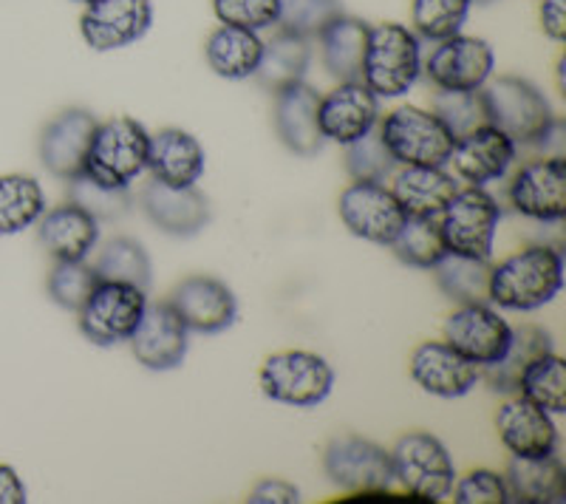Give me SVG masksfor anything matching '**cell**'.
<instances>
[{
    "instance_id": "cell-1",
    "label": "cell",
    "mask_w": 566,
    "mask_h": 504,
    "mask_svg": "<svg viewBox=\"0 0 566 504\" xmlns=\"http://www.w3.org/2000/svg\"><path fill=\"white\" fill-rule=\"evenodd\" d=\"M564 286V255L549 244H530L490 270V304L533 312L549 304Z\"/></svg>"
},
{
    "instance_id": "cell-2",
    "label": "cell",
    "mask_w": 566,
    "mask_h": 504,
    "mask_svg": "<svg viewBox=\"0 0 566 504\" xmlns=\"http://www.w3.org/2000/svg\"><path fill=\"white\" fill-rule=\"evenodd\" d=\"M482 91L490 108V125L504 130L515 145H544L558 128L553 105L530 80L499 77Z\"/></svg>"
},
{
    "instance_id": "cell-3",
    "label": "cell",
    "mask_w": 566,
    "mask_h": 504,
    "mask_svg": "<svg viewBox=\"0 0 566 504\" xmlns=\"http://www.w3.org/2000/svg\"><path fill=\"white\" fill-rule=\"evenodd\" d=\"M422 72V49L419 38L402 23H380L368 34L363 80L377 97H402L417 83Z\"/></svg>"
},
{
    "instance_id": "cell-4",
    "label": "cell",
    "mask_w": 566,
    "mask_h": 504,
    "mask_svg": "<svg viewBox=\"0 0 566 504\" xmlns=\"http://www.w3.org/2000/svg\"><path fill=\"white\" fill-rule=\"evenodd\" d=\"M391 453L394 482L417 502H442L451 496L457 482V465L442 442L428 431H411L399 437Z\"/></svg>"
},
{
    "instance_id": "cell-5",
    "label": "cell",
    "mask_w": 566,
    "mask_h": 504,
    "mask_svg": "<svg viewBox=\"0 0 566 504\" xmlns=\"http://www.w3.org/2000/svg\"><path fill=\"white\" fill-rule=\"evenodd\" d=\"M261 391L270 400L295 408H315L332 395L335 369L315 351H277L261 366Z\"/></svg>"
},
{
    "instance_id": "cell-6",
    "label": "cell",
    "mask_w": 566,
    "mask_h": 504,
    "mask_svg": "<svg viewBox=\"0 0 566 504\" xmlns=\"http://www.w3.org/2000/svg\"><path fill=\"white\" fill-rule=\"evenodd\" d=\"M380 134L386 148L391 150L397 165H419V168H444L451 162L453 136L439 123L433 111L402 108L391 111L380 123Z\"/></svg>"
},
{
    "instance_id": "cell-7",
    "label": "cell",
    "mask_w": 566,
    "mask_h": 504,
    "mask_svg": "<svg viewBox=\"0 0 566 504\" xmlns=\"http://www.w3.org/2000/svg\"><path fill=\"white\" fill-rule=\"evenodd\" d=\"M148 148L150 134L136 119L114 117L94 130L85 170L105 185L128 188L148 168Z\"/></svg>"
},
{
    "instance_id": "cell-8",
    "label": "cell",
    "mask_w": 566,
    "mask_h": 504,
    "mask_svg": "<svg viewBox=\"0 0 566 504\" xmlns=\"http://www.w3.org/2000/svg\"><path fill=\"white\" fill-rule=\"evenodd\" d=\"M499 221H502V210L493 196L484 188L470 185L464 190L457 188L451 201L444 204L439 213V230H442L448 252L490 261Z\"/></svg>"
},
{
    "instance_id": "cell-9",
    "label": "cell",
    "mask_w": 566,
    "mask_h": 504,
    "mask_svg": "<svg viewBox=\"0 0 566 504\" xmlns=\"http://www.w3.org/2000/svg\"><path fill=\"white\" fill-rule=\"evenodd\" d=\"M148 306V292L130 284L99 281L88 301L80 306L77 321L85 340L94 346H116L134 335L142 312Z\"/></svg>"
},
{
    "instance_id": "cell-10",
    "label": "cell",
    "mask_w": 566,
    "mask_h": 504,
    "mask_svg": "<svg viewBox=\"0 0 566 504\" xmlns=\"http://www.w3.org/2000/svg\"><path fill=\"white\" fill-rule=\"evenodd\" d=\"M323 468H326V476L346 493L382 491L394 485L391 453L377 442L354 437V433L328 442Z\"/></svg>"
},
{
    "instance_id": "cell-11",
    "label": "cell",
    "mask_w": 566,
    "mask_h": 504,
    "mask_svg": "<svg viewBox=\"0 0 566 504\" xmlns=\"http://www.w3.org/2000/svg\"><path fill=\"white\" fill-rule=\"evenodd\" d=\"M340 219L348 233L371 244L388 246L399 227L406 224V210L399 208L391 188L377 181H352L340 193Z\"/></svg>"
},
{
    "instance_id": "cell-12",
    "label": "cell",
    "mask_w": 566,
    "mask_h": 504,
    "mask_svg": "<svg viewBox=\"0 0 566 504\" xmlns=\"http://www.w3.org/2000/svg\"><path fill=\"white\" fill-rule=\"evenodd\" d=\"M493 49L482 38L453 34L439 40L424 60V74L439 91H479L493 74Z\"/></svg>"
},
{
    "instance_id": "cell-13",
    "label": "cell",
    "mask_w": 566,
    "mask_h": 504,
    "mask_svg": "<svg viewBox=\"0 0 566 504\" xmlns=\"http://www.w3.org/2000/svg\"><path fill=\"white\" fill-rule=\"evenodd\" d=\"M150 23V0H91L80 18V32L94 52H116L145 38Z\"/></svg>"
},
{
    "instance_id": "cell-14",
    "label": "cell",
    "mask_w": 566,
    "mask_h": 504,
    "mask_svg": "<svg viewBox=\"0 0 566 504\" xmlns=\"http://www.w3.org/2000/svg\"><path fill=\"white\" fill-rule=\"evenodd\" d=\"M515 213L538 224H558L566 213V162L564 156L533 159L515 174L510 185Z\"/></svg>"
},
{
    "instance_id": "cell-15",
    "label": "cell",
    "mask_w": 566,
    "mask_h": 504,
    "mask_svg": "<svg viewBox=\"0 0 566 504\" xmlns=\"http://www.w3.org/2000/svg\"><path fill=\"white\" fill-rule=\"evenodd\" d=\"M513 326L504 321L490 304H464L444 321V343L453 346L479 369L495 363L507 351Z\"/></svg>"
},
{
    "instance_id": "cell-16",
    "label": "cell",
    "mask_w": 566,
    "mask_h": 504,
    "mask_svg": "<svg viewBox=\"0 0 566 504\" xmlns=\"http://www.w3.org/2000/svg\"><path fill=\"white\" fill-rule=\"evenodd\" d=\"M170 309L181 317L187 332L219 335L239 317V301L230 286L210 275H190L168 297Z\"/></svg>"
},
{
    "instance_id": "cell-17",
    "label": "cell",
    "mask_w": 566,
    "mask_h": 504,
    "mask_svg": "<svg viewBox=\"0 0 566 504\" xmlns=\"http://www.w3.org/2000/svg\"><path fill=\"white\" fill-rule=\"evenodd\" d=\"M97 117L85 108H65L40 134V162L57 179H74L88 165Z\"/></svg>"
},
{
    "instance_id": "cell-18",
    "label": "cell",
    "mask_w": 566,
    "mask_h": 504,
    "mask_svg": "<svg viewBox=\"0 0 566 504\" xmlns=\"http://www.w3.org/2000/svg\"><path fill=\"white\" fill-rule=\"evenodd\" d=\"M411 377L424 395L442 397V400H457L464 397L470 388L482 380V369L468 357L459 355L453 346L444 340L419 343L411 355Z\"/></svg>"
},
{
    "instance_id": "cell-19",
    "label": "cell",
    "mask_w": 566,
    "mask_h": 504,
    "mask_svg": "<svg viewBox=\"0 0 566 504\" xmlns=\"http://www.w3.org/2000/svg\"><path fill=\"white\" fill-rule=\"evenodd\" d=\"M187 326L170 309V304H148L142 312L134 335L128 337L136 363L150 371H170L181 366L187 355Z\"/></svg>"
},
{
    "instance_id": "cell-20",
    "label": "cell",
    "mask_w": 566,
    "mask_h": 504,
    "mask_svg": "<svg viewBox=\"0 0 566 504\" xmlns=\"http://www.w3.org/2000/svg\"><path fill=\"white\" fill-rule=\"evenodd\" d=\"M142 213L148 216L161 233L176 239H190L201 233L210 221V201L196 185L190 188H170L161 181H148L139 196Z\"/></svg>"
},
{
    "instance_id": "cell-21",
    "label": "cell",
    "mask_w": 566,
    "mask_h": 504,
    "mask_svg": "<svg viewBox=\"0 0 566 504\" xmlns=\"http://www.w3.org/2000/svg\"><path fill=\"white\" fill-rule=\"evenodd\" d=\"M321 94L303 80L286 85L275 94V134L292 154H321L326 136L321 130Z\"/></svg>"
},
{
    "instance_id": "cell-22",
    "label": "cell",
    "mask_w": 566,
    "mask_h": 504,
    "mask_svg": "<svg viewBox=\"0 0 566 504\" xmlns=\"http://www.w3.org/2000/svg\"><path fill=\"white\" fill-rule=\"evenodd\" d=\"M317 117L328 143L348 145L380 123V97L363 83H340L321 97Z\"/></svg>"
},
{
    "instance_id": "cell-23",
    "label": "cell",
    "mask_w": 566,
    "mask_h": 504,
    "mask_svg": "<svg viewBox=\"0 0 566 504\" xmlns=\"http://www.w3.org/2000/svg\"><path fill=\"white\" fill-rule=\"evenodd\" d=\"M495 431L513 456H544V453L558 451V428H555L553 414L524 400L522 395L499 408Z\"/></svg>"
},
{
    "instance_id": "cell-24",
    "label": "cell",
    "mask_w": 566,
    "mask_h": 504,
    "mask_svg": "<svg viewBox=\"0 0 566 504\" xmlns=\"http://www.w3.org/2000/svg\"><path fill=\"white\" fill-rule=\"evenodd\" d=\"M515 150H518V145L504 130H499L495 125H484V128L473 130L453 145L451 162L464 181L484 188L488 181L502 179L507 174L515 159Z\"/></svg>"
},
{
    "instance_id": "cell-25",
    "label": "cell",
    "mask_w": 566,
    "mask_h": 504,
    "mask_svg": "<svg viewBox=\"0 0 566 504\" xmlns=\"http://www.w3.org/2000/svg\"><path fill=\"white\" fill-rule=\"evenodd\" d=\"M205 148L193 134L165 128L150 136L148 170L156 181L170 188H190L205 176Z\"/></svg>"
},
{
    "instance_id": "cell-26",
    "label": "cell",
    "mask_w": 566,
    "mask_h": 504,
    "mask_svg": "<svg viewBox=\"0 0 566 504\" xmlns=\"http://www.w3.org/2000/svg\"><path fill=\"white\" fill-rule=\"evenodd\" d=\"M38 239L54 261H85L99 241V221L69 201L40 216Z\"/></svg>"
},
{
    "instance_id": "cell-27",
    "label": "cell",
    "mask_w": 566,
    "mask_h": 504,
    "mask_svg": "<svg viewBox=\"0 0 566 504\" xmlns=\"http://www.w3.org/2000/svg\"><path fill=\"white\" fill-rule=\"evenodd\" d=\"M368 34L371 27L360 18L340 14L317 34L321 40L323 69L340 83H360L363 80V60H366Z\"/></svg>"
},
{
    "instance_id": "cell-28",
    "label": "cell",
    "mask_w": 566,
    "mask_h": 504,
    "mask_svg": "<svg viewBox=\"0 0 566 504\" xmlns=\"http://www.w3.org/2000/svg\"><path fill=\"white\" fill-rule=\"evenodd\" d=\"M510 502L547 504L566 498V471L555 453L544 456H513L507 465Z\"/></svg>"
},
{
    "instance_id": "cell-29",
    "label": "cell",
    "mask_w": 566,
    "mask_h": 504,
    "mask_svg": "<svg viewBox=\"0 0 566 504\" xmlns=\"http://www.w3.org/2000/svg\"><path fill=\"white\" fill-rule=\"evenodd\" d=\"M553 351V337L547 329H541L535 324L515 326L510 346L502 357L482 369V380L488 382L499 395H515L518 382H522L524 371L533 366L538 357Z\"/></svg>"
},
{
    "instance_id": "cell-30",
    "label": "cell",
    "mask_w": 566,
    "mask_h": 504,
    "mask_svg": "<svg viewBox=\"0 0 566 504\" xmlns=\"http://www.w3.org/2000/svg\"><path fill=\"white\" fill-rule=\"evenodd\" d=\"M394 199L406 216H431L439 219L444 204L457 193V181L444 168H419V165H402L394 170Z\"/></svg>"
},
{
    "instance_id": "cell-31",
    "label": "cell",
    "mask_w": 566,
    "mask_h": 504,
    "mask_svg": "<svg viewBox=\"0 0 566 504\" xmlns=\"http://www.w3.org/2000/svg\"><path fill=\"white\" fill-rule=\"evenodd\" d=\"M310 63H312L310 40L301 38V34L277 29V32L266 40L264 49H261V60H258V69L252 77L258 80L261 88L277 94V91L286 88V85L303 80Z\"/></svg>"
},
{
    "instance_id": "cell-32",
    "label": "cell",
    "mask_w": 566,
    "mask_h": 504,
    "mask_svg": "<svg viewBox=\"0 0 566 504\" xmlns=\"http://www.w3.org/2000/svg\"><path fill=\"white\" fill-rule=\"evenodd\" d=\"M261 49H264V40L258 38V32L221 23V27L207 38L205 57L207 65H210L219 77L247 80L255 74L258 60H261Z\"/></svg>"
},
{
    "instance_id": "cell-33",
    "label": "cell",
    "mask_w": 566,
    "mask_h": 504,
    "mask_svg": "<svg viewBox=\"0 0 566 504\" xmlns=\"http://www.w3.org/2000/svg\"><path fill=\"white\" fill-rule=\"evenodd\" d=\"M490 270L488 259H473V255H459V252H444L433 264V275L444 295L464 304H490Z\"/></svg>"
},
{
    "instance_id": "cell-34",
    "label": "cell",
    "mask_w": 566,
    "mask_h": 504,
    "mask_svg": "<svg viewBox=\"0 0 566 504\" xmlns=\"http://www.w3.org/2000/svg\"><path fill=\"white\" fill-rule=\"evenodd\" d=\"M45 213L40 181L23 174L0 176V235L23 233Z\"/></svg>"
},
{
    "instance_id": "cell-35",
    "label": "cell",
    "mask_w": 566,
    "mask_h": 504,
    "mask_svg": "<svg viewBox=\"0 0 566 504\" xmlns=\"http://www.w3.org/2000/svg\"><path fill=\"white\" fill-rule=\"evenodd\" d=\"M388 246L402 264L417 270H433V264L448 252L439 219L431 216H406V224L399 227V233Z\"/></svg>"
},
{
    "instance_id": "cell-36",
    "label": "cell",
    "mask_w": 566,
    "mask_h": 504,
    "mask_svg": "<svg viewBox=\"0 0 566 504\" xmlns=\"http://www.w3.org/2000/svg\"><path fill=\"white\" fill-rule=\"evenodd\" d=\"M99 281H114V284H130L148 292L150 286V259L145 246L136 239H114L99 250L97 255Z\"/></svg>"
},
{
    "instance_id": "cell-37",
    "label": "cell",
    "mask_w": 566,
    "mask_h": 504,
    "mask_svg": "<svg viewBox=\"0 0 566 504\" xmlns=\"http://www.w3.org/2000/svg\"><path fill=\"white\" fill-rule=\"evenodd\" d=\"M524 400L535 402L538 408L549 411V414H564L566 411V369L555 351L538 357L522 375L518 391Z\"/></svg>"
},
{
    "instance_id": "cell-38",
    "label": "cell",
    "mask_w": 566,
    "mask_h": 504,
    "mask_svg": "<svg viewBox=\"0 0 566 504\" xmlns=\"http://www.w3.org/2000/svg\"><path fill=\"white\" fill-rule=\"evenodd\" d=\"M433 114L451 130L453 143L470 136L473 130L490 125V108L484 91H439L433 97Z\"/></svg>"
},
{
    "instance_id": "cell-39",
    "label": "cell",
    "mask_w": 566,
    "mask_h": 504,
    "mask_svg": "<svg viewBox=\"0 0 566 504\" xmlns=\"http://www.w3.org/2000/svg\"><path fill=\"white\" fill-rule=\"evenodd\" d=\"M69 201H74L97 221H119L134 204V196H130V188H114L83 170L69 179Z\"/></svg>"
},
{
    "instance_id": "cell-40",
    "label": "cell",
    "mask_w": 566,
    "mask_h": 504,
    "mask_svg": "<svg viewBox=\"0 0 566 504\" xmlns=\"http://www.w3.org/2000/svg\"><path fill=\"white\" fill-rule=\"evenodd\" d=\"M473 0H413L411 23L413 34L424 40H448L462 32Z\"/></svg>"
},
{
    "instance_id": "cell-41",
    "label": "cell",
    "mask_w": 566,
    "mask_h": 504,
    "mask_svg": "<svg viewBox=\"0 0 566 504\" xmlns=\"http://www.w3.org/2000/svg\"><path fill=\"white\" fill-rule=\"evenodd\" d=\"M346 170L354 181H377V185H386L388 179L397 170L391 150L382 143L380 128L374 125L368 134H363L360 139L346 145Z\"/></svg>"
},
{
    "instance_id": "cell-42",
    "label": "cell",
    "mask_w": 566,
    "mask_h": 504,
    "mask_svg": "<svg viewBox=\"0 0 566 504\" xmlns=\"http://www.w3.org/2000/svg\"><path fill=\"white\" fill-rule=\"evenodd\" d=\"M97 284L99 275L94 264H85V261H54L49 281H45V290H49V297L60 309L80 312V306L88 301V295L97 290Z\"/></svg>"
},
{
    "instance_id": "cell-43",
    "label": "cell",
    "mask_w": 566,
    "mask_h": 504,
    "mask_svg": "<svg viewBox=\"0 0 566 504\" xmlns=\"http://www.w3.org/2000/svg\"><path fill=\"white\" fill-rule=\"evenodd\" d=\"M343 14L340 0H277V27L312 40Z\"/></svg>"
},
{
    "instance_id": "cell-44",
    "label": "cell",
    "mask_w": 566,
    "mask_h": 504,
    "mask_svg": "<svg viewBox=\"0 0 566 504\" xmlns=\"http://www.w3.org/2000/svg\"><path fill=\"white\" fill-rule=\"evenodd\" d=\"M212 12L221 23L261 32L277 23V0H212Z\"/></svg>"
},
{
    "instance_id": "cell-45",
    "label": "cell",
    "mask_w": 566,
    "mask_h": 504,
    "mask_svg": "<svg viewBox=\"0 0 566 504\" xmlns=\"http://www.w3.org/2000/svg\"><path fill=\"white\" fill-rule=\"evenodd\" d=\"M453 502L457 504H504L510 502V491L504 476L495 471L476 468L459 482H453Z\"/></svg>"
},
{
    "instance_id": "cell-46",
    "label": "cell",
    "mask_w": 566,
    "mask_h": 504,
    "mask_svg": "<svg viewBox=\"0 0 566 504\" xmlns=\"http://www.w3.org/2000/svg\"><path fill=\"white\" fill-rule=\"evenodd\" d=\"M252 504H295L301 502V491L283 479H264L258 482L255 491L250 493Z\"/></svg>"
},
{
    "instance_id": "cell-47",
    "label": "cell",
    "mask_w": 566,
    "mask_h": 504,
    "mask_svg": "<svg viewBox=\"0 0 566 504\" xmlns=\"http://www.w3.org/2000/svg\"><path fill=\"white\" fill-rule=\"evenodd\" d=\"M541 29L555 43L566 38V0H541Z\"/></svg>"
},
{
    "instance_id": "cell-48",
    "label": "cell",
    "mask_w": 566,
    "mask_h": 504,
    "mask_svg": "<svg viewBox=\"0 0 566 504\" xmlns=\"http://www.w3.org/2000/svg\"><path fill=\"white\" fill-rule=\"evenodd\" d=\"M27 502V487L14 473V468L0 465V504H23Z\"/></svg>"
},
{
    "instance_id": "cell-49",
    "label": "cell",
    "mask_w": 566,
    "mask_h": 504,
    "mask_svg": "<svg viewBox=\"0 0 566 504\" xmlns=\"http://www.w3.org/2000/svg\"><path fill=\"white\" fill-rule=\"evenodd\" d=\"M473 3H479V7H490L493 0H473Z\"/></svg>"
},
{
    "instance_id": "cell-50",
    "label": "cell",
    "mask_w": 566,
    "mask_h": 504,
    "mask_svg": "<svg viewBox=\"0 0 566 504\" xmlns=\"http://www.w3.org/2000/svg\"><path fill=\"white\" fill-rule=\"evenodd\" d=\"M77 3H91V0H77Z\"/></svg>"
}]
</instances>
